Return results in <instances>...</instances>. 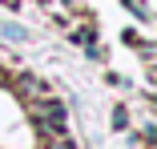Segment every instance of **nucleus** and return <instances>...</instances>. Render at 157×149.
<instances>
[{"mask_svg": "<svg viewBox=\"0 0 157 149\" xmlns=\"http://www.w3.org/2000/svg\"><path fill=\"white\" fill-rule=\"evenodd\" d=\"M0 36H8V40H28V32L20 24H0Z\"/></svg>", "mask_w": 157, "mask_h": 149, "instance_id": "nucleus-2", "label": "nucleus"}, {"mask_svg": "<svg viewBox=\"0 0 157 149\" xmlns=\"http://www.w3.org/2000/svg\"><path fill=\"white\" fill-rule=\"evenodd\" d=\"M28 113H33V117H36V121H40L48 133H60V129H65V105H60V101L40 97V101H33V105H28Z\"/></svg>", "mask_w": 157, "mask_h": 149, "instance_id": "nucleus-1", "label": "nucleus"}]
</instances>
